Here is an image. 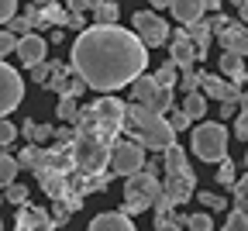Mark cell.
Masks as SVG:
<instances>
[{
    "label": "cell",
    "instance_id": "ffe728a7",
    "mask_svg": "<svg viewBox=\"0 0 248 231\" xmlns=\"http://www.w3.org/2000/svg\"><path fill=\"white\" fill-rule=\"evenodd\" d=\"M17 228L24 231V228H52V221L45 217V211H38V207H31L28 200L21 204V214H17Z\"/></svg>",
    "mask_w": 248,
    "mask_h": 231
},
{
    "label": "cell",
    "instance_id": "8d00e7d4",
    "mask_svg": "<svg viewBox=\"0 0 248 231\" xmlns=\"http://www.w3.org/2000/svg\"><path fill=\"white\" fill-rule=\"evenodd\" d=\"M7 24H11V31H14V35H17V38H21V35H24V31H31V21H28V17H24V14H21V17H17V14H14V17H11V21H7Z\"/></svg>",
    "mask_w": 248,
    "mask_h": 231
},
{
    "label": "cell",
    "instance_id": "8fae6325",
    "mask_svg": "<svg viewBox=\"0 0 248 231\" xmlns=\"http://www.w3.org/2000/svg\"><path fill=\"white\" fill-rule=\"evenodd\" d=\"M200 86L207 97H214V100H238V83L231 80H221V76H210V73H200Z\"/></svg>",
    "mask_w": 248,
    "mask_h": 231
},
{
    "label": "cell",
    "instance_id": "681fc988",
    "mask_svg": "<svg viewBox=\"0 0 248 231\" xmlns=\"http://www.w3.org/2000/svg\"><path fill=\"white\" fill-rule=\"evenodd\" d=\"M152 4H155V7H169V0H152Z\"/></svg>",
    "mask_w": 248,
    "mask_h": 231
},
{
    "label": "cell",
    "instance_id": "30bf717a",
    "mask_svg": "<svg viewBox=\"0 0 248 231\" xmlns=\"http://www.w3.org/2000/svg\"><path fill=\"white\" fill-rule=\"evenodd\" d=\"M166 176H179V180H197L193 176V169H190V162H186V152H183V145H176V142H169L166 148Z\"/></svg>",
    "mask_w": 248,
    "mask_h": 231
},
{
    "label": "cell",
    "instance_id": "e0dca14e",
    "mask_svg": "<svg viewBox=\"0 0 248 231\" xmlns=\"http://www.w3.org/2000/svg\"><path fill=\"white\" fill-rule=\"evenodd\" d=\"M169 11L179 24H193L203 17V0H169Z\"/></svg>",
    "mask_w": 248,
    "mask_h": 231
},
{
    "label": "cell",
    "instance_id": "f6af8a7d",
    "mask_svg": "<svg viewBox=\"0 0 248 231\" xmlns=\"http://www.w3.org/2000/svg\"><path fill=\"white\" fill-rule=\"evenodd\" d=\"M69 14H86V0H69Z\"/></svg>",
    "mask_w": 248,
    "mask_h": 231
},
{
    "label": "cell",
    "instance_id": "b9f144b4",
    "mask_svg": "<svg viewBox=\"0 0 248 231\" xmlns=\"http://www.w3.org/2000/svg\"><path fill=\"white\" fill-rule=\"evenodd\" d=\"M234 111H238V100H221V117H224V121L234 117Z\"/></svg>",
    "mask_w": 248,
    "mask_h": 231
},
{
    "label": "cell",
    "instance_id": "ab89813d",
    "mask_svg": "<svg viewBox=\"0 0 248 231\" xmlns=\"http://www.w3.org/2000/svg\"><path fill=\"white\" fill-rule=\"evenodd\" d=\"M234 135L248 142V111H241V114H238V121H234Z\"/></svg>",
    "mask_w": 248,
    "mask_h": 231
},
{
    "label": "cell",
    "instance_id": "277c9868",
    "mask_svg": "<svg viewBox=\"0 0 248 231\" xmlns=\"http://www.w3.org/2000/svg\"><path fill=\"white\" fill-rule=\"evenodd\" d=\"M193 152H197V159H203V162L224 159V155H228V128L217 124V121L200 124V128L193 131Z\"/></svg>",
    "mask_w": 248,
    "mask_h": 231
},
{
    "label": "cell",
    "instance_id": "6da1fadb",
    "mask_svg": "<svg viewBox=\"0 0 248 231\" xmlns=\"http://www.w3.org/2000/svg\"><path fill=\"white\" fill-rule=\"evenodd\" d=\"M148 66V45L121 24H90L73 42V66L86 86L110 93L128 86Z\"/></svg>",
    "mask_w": 248,
    "mask_h": 231
},
{
    "label": "cell",
    "instance_id": "4fadbf2b",
    "mask_svg": "<svg viewBox=\"0 0 248 231\" xmlns=\"http://www.w3.org/2000/svg\"><path fill=\"white\" fill-rule=\"evenodd\" d=\"M217 42H221L224 49H231V52H238L241 59L248 55V28L245 24H228V28H221V31H217V35H214Z\"/></svg>",
    "mask_w": 248,
    "mask_h": 231
},
{
    "label": "cell",
    "instance_id": "816d5d0a",
    "mask_svg": "<svg viewBox=\"0 0 248 231\" xmlns=\"http://www.w3.org/2000/svg\"><path fill=\"white\" fill-rule=\"evenodd\" d=\"M245 166H248V152H245Z\"/></svg>",
    "mask_w": 248,
    "mask_h": 231
},
{
    "label": "cell",
    "instance_id": "60d3db41",
    "mask_svg": "<svg viewBox=\"0 0 248 231\" xmlns=\"http://www.w3.org/2000/svg\"><path fill=\"white\" fill-rule=\"evenodd\" d=\"M169 124H172V131H186V128H190V124H193V121H190V117H186V114H183V111H176V114H172V121H169Z\"/></svg>",
    "mask_w": 248,
    "mask_h": 231
},
{
    "label": "cell",
    "instance_id": "7402d4cb",
    "mask_svg": "<svg viewBox=\"0 0 248 231\" xmlns=\"http://www.w3.org/2000/svg\"><path fill=\"white\" fill-rule=\"evenodd\" d=\"M24 138L28 142H35V145H45L52 135H55V131H52V124H38V121H24Z\"/></svg>",
    "mask_w": 248,
    "mask_h": 231
},
{
    "label": "cell",
    "instance_id": "c3c4849f",
    "mask_svg": "<svg viewBox=\"0 0 248 231\" xmlns=\"http://www.w3.org/2000/svg\"><path fill=\"white\" fill-rule=\"evenodd\" d=\"M100 4H104V0H86V11H97Z\"/></svg>",
    "mask_w": 248,
    "mask_h": 231
},
{
    "label": "cell",
    "instance_id": "f546056e",
    "mask_svg": "<svg viewBox=\"0 0 248 231\" xmlns=\"http://www.w3.org/2000/svg\"><path fill=\"white\" fill-rule=\"evenodd\" d=\"M217 166H221V169H217V183L231 186V183H234V162L224 155V159H217Z\"/></svg>",
    "mask_w": 248,
    "mask_h": 231
},
{
    "label": "cell",
    "instance_id": "cb8c5ba5",
    "mask_svg": "<svg viewBox=\"0 0 248 231\" xmlns=\"http://www.w3.org/2000/svg\"><path fill=\"white\" fill-rule=\"evenodd\" d=\"M93 17H97V24H117V17H121V7L114 4V0H104V4L97 7V11H90Z\"/></svg>",
    "mask_w": 248,
    "mask_h": 231
},
{
    "label": "cell",
    "instance_id": "3957f363",
    "mask_svg": "<svg viewBox=\"0 0 248 231\" xmlns=\"http://www.w3.org/2000/svg\"><path fill=\"white\" fill-rule=\"evenodd\" d=\"M128 183H124V214H141V211H148L152 207V200L162 193V183L155 180V173H148V169H138V173H131V176H124Z\"/></svg>",
    "mask_w": 248,
    "mask_h": 231
},
{
    "label": "cell",
    "instance_id": "f1b7e54d",
    "mask_svg": "<svg viewBox=\"0 0 248 231\" xmlns=\"http://www.w3.org/2000/svg\"><path fill=\"white\" fill-rule=\"evenodd\" d=\"M186 228H193V231H210V228H214V217H210V211L190 214V217H186Z\"/></svg>",
    "mask_w": 248,
    "mask_h": 231
},
{
    "label": "cell",
    "instance_id": "52a82bcc",
    "mask_svg": "<svg viewBox=\"0 0 248 231\" xmlns=\"http://www.w3.org/2000/svg\"><path fill=\"white\" fill-rule=\"evenodd\" d=\"M131 24H135V35H138L148 49H159V45L169 42V24L155 14V11H135Z\"/></svg>",
    "mask_w": 248,
    "mask_h": 231
},
{
    "label": "cell",
    "instance_id": "ba28073f",
    "mask_svg": "<svg viewBox=\"0 0 248 231\" xmlns=\"http://www.w3.org/2000/svg\"><path fill=\"white\" fill-rule=\"evenodd\" d=\"M24 100V80L17 76L14 66H7L0 59V117H7L11 111H17V104Z\"/></svg>",
    "mask_w": 248,
    "mask_h": 231
},
{
    "label": "cell",
    "instance_id": "8992f818",
    "mask_svg": "<svg viewBox=\"0 0 248 231\" xmlns=\"http://www.w3.org/2000/svg\"><path fill=\"white\" fill-rule=\"evenodd\" d=\"M107 162H110L114 176H131V173H138V169L145 166V148H141L135 138H114Z\"/></svg>",
    "mask_w": 248,
    "mask_h": 231
},
{
    "label": "cell",
    "instance_id": "e575fe53",
    "mask_svg": "<svg viewBox=\"0 0 248 231\" xmlns=\"http://www.w3.org/2000/svg\"><path fill=\"white\" fill-rule=\"evenodd\" d=\"M17 138V128L11 124V121H4V117H0V145H11Z\"/></svg>",
    "mask_w": 248,
    "mask_h": 231
},
{
    "label": "cell",
    "instance_id": "d4e9b609",
    "mask_svg": "<svg viewBox=\"0 0 248 231\" xmlns=\"http://www.w3.org/2000/svg\"><path fill=\"white\" fill-rule=\"evenodd\" d=\"M4 200H7V204H14V207H17V204H24V200H28V186H24V183H17V180H11V183L4 186Z\"/></svg>",
    "mask_w": 248,
    "mask_h": 231
},
{
    "label": "cell",
    "instance_id": "4dcf8cb0",
    "mask_svg": "<svg viewBox=\"0 0 248 231\" xmlns=\"http://www.w3.org/2000/svg\"><path fill=\"white\" fill-rule=\"evenodd\" d=\"M224 228H228V231H248V214H245L241 207H238V211H231Z\"/></svg>",
    "mask_w": 248,
    "mask_h": 231
},
{
    "label": "cell",
    "instance_id": "1f68e13d",
    "mask_svg": "<svg viewBox=\"0 0 248 231\" xmlns=\"http://www.w3.org/2000/svg\"><path fill=\"white\" fill-rule=\"evenodd\" d=\"M17 49V35H14V31L7 28V31H0V59H4V55H11Z\"/></svg>",
    "mask_w": 248,
    "mask_h": 231
},
{
    "label": "cell",
    "instance_id": "7dc6e473",
    "mask_svg": "<svg viewBox=\"0 0 248 231\" xmlns=\"http://www.w3.org/2000/svg\"><path fill=\"white\" fill-rule=\"evenodd\" d=\"M238 104H241V111H248V90H245V93H238Z\"/></svg>",
    "mask_w": 248,
    "mask_h": 231
},
{
    "label": "cell",
    "instance_id": "5b68a950",
    "mask_svg": "<svg viewBox=\"0 0 248 231\" xmlns=\"http://www.w3.org/2000/svg\"><path fill=\"white\" fill-rule=\"evenodd\" d=\"M128 86H131L135 104H141V107H148V111H159V114H166V111L172 107V90H169V86H159V83H155V76L138 73V76H135Z\"/></svg>",
    "mask_w": 248,
    "mask_h": 231
},
{
    "label": "cell",
    "instance_id": "bcb514c9",
    "mask_svg": "<svg viewBox=\"0 0 248 231\" xmlns=\"http://www.w3.org/2000/svg\"><path fill=\"white\" fill-rule=\"evenodd\" d=\"M221 7V0H203V11H217Z\"/></svg>",
    "mask_w": 248,
    "mask_h": 231
},
{
    "label": "cell",
    "instance_id": "7bdbcfd3",
    "mask_svg": "<svg viewBox=\"0 0 248 231\" xmlns=\"http://www.w3.org/2000/svg\"><path fill=\"white\" fill-rule=\"evenodd\" d=\"M228 24H231V17H228V14H217V17L210 21V31L217 35V31H221V28H228Z\"/></svg>",
    "mask_w": 248,
    "mask_h": 231
},
{
    "label": "cell",
    "instance_id": "f907efd6",
    "mask_svg": "<svg viewBox=\"0 0 248 231\" xmlns=\"http://www.w3.org/2000/svg\"><path fill=\"white\" fill-rule=\"evenodd\" d=\"M0 204H7V200H4V193H0Z\"/></svg>",
    "mask_w": 248,
    "mask_h": 231
},
{
    "label": "cell",
    "instance_id": "74e56055",
    "mask_svg": "<svg viewBox=\"0 0 248 231\" xmlns=\"http://www.w3.org/2000/svg\"><path fill=\"white\" fill-rule=\"evenodd\" d=\"M24 17L31 21V28H45V14H42V7H35V4L24 11Z\"/></svg>",
    "mask_w": 248,
    "mask_h": 231
},
{
    "label": "cell",
    "instance_id": "9c48e42d",
    "mask_svg": "<svg viewBox=\"0 0 248 231\" xmlns=\"http://www.w3.org/2000/svg\"><path fill=\"white\" fill-rule=\"evenodd\" d=\"M169 52H172V66H176V69H193L197 49H193L190 35H186V28H179L176 35L169 31Z\"/></svg>",
    "mask_w": 248,
    "mask_h": 231
},
{
    "label": "cell",
    "instance_id": "f5cc1de1",
    "mask_svg": "<svg viewBox=\"0 0 248 231\" xmlns=\"http://www.w3.org/2000/svg\"><path fill=\"white\" fill-rule=\"evenodd\" d=\"M0 228H4V221H0Z\"/></svg>",
    "mask_w": 248,
    "mask_h": 231
},
{
    "label": "cell",
    "instance_id": "5bb4252c",
    "mask_svg": "<svg viewBox=\"0 0 248 231\" xmlns=\"http://www.w3.org/2000/svg\"><path fill=\"white\" fill-rule=\"evenodd\" d=\"M93 111H97V117H100L104 124H110L114 131L124 128V104L117 100V97H104V100H97V104H93Z\"/></svg>",
    "mask_w": 248,
    "mask_h": 231
},
{
    "label": "cell",
    "instance_id": "2e32d148",
    "mask_svg": "<svg viewBox=\"0 0 248 231\" xmlns=\"http://www.w3.org/2000/svg\"><path fill=\"white\" fill-rule=\"evenodd\" d=\"M183 28H186V35H190V42H193V49H197V59H203V55L210 52V42H214L210 24H203V17H200V21H193V24H183Z\"/></svg>",
    "mask_w": 248,
    "mask_h": 231
},
{
    "label": "cell",
    "instance_id": "ee69618b",
    "mask_svg": "<svg viewBox=\"0 0 248 231\" xmlns=\"http://www.w3.org/2000/svg\"><path fill=\"white\" fill-rule=\"evenodd\" d=\"M52 138H55V142H73V128H59Z\"/></svg>",
    "mask_w": 248,
    "mask_h": 231
},
{
    "label": "cell",
    "instance_id": "603a6c76",
    "mask_svg": "<svg viewBox=\"0 0 248 231\" xmlns=\"http://www.w3.org/2000/svg\"><path fill=\"white\" fill-rule=\"evenodd\" d=\"M17 159L14 155H7V152H0V190H4L11 180H17Z\"/></svg>",
    "mask_w": 248,
    "mask_h": 231
},
{
    "label": "cell",
    "instance_id": "9a60e30c",
    "mask_svg": "<svg viewBox=\"0 0 248 231\" xmlns=\"http://www.w3.org/2000/svg\"><path fill=\"white\" fill-rule=\"evenodd\" d=\"M193 190H197V180H179V176H166V186H162V193H166V200L176 207V204H186L193 197Z\"/></svg>",
    "mask_w": 248,
    "mask_h": 231
},
{
    "label": "cell",
    "instance_id": "7c38bea8",
    "mask_svg": "<svg viewBox=\"0 0 248 231\" xmlns=\"http://www.w3.org/2000/svg\"><path fill=\"white\" fill-rule=\"evenodd\" d=\"M17 59H21L24 66L42 62V59H45V38L35 35V31H24V35L17 38Z\"/></svg>",
    "mask_w": 248,
    "mask_h": 231
},
{
    "label": "cell",
    "instance_id": "484cf974",
    "mask_svg": "<svg viewBox=\"0 0 248 231\" xmlns=\"http://www.w3.org/2000/svg\"><path fill=\"white\" fill-rule=\"evenodd\" d=\"M176 80H179V69H176V66L172 62H166V66H159V69H155V83H159V86H176Z\"/></svg>",
    "mask_w": 248,
    "mask_h": 231
},
{
    "label": "cell",
    "instance_id": "f35d334b",
    "mask_svg": "<svg viewBox=\"0 0 248 231\" xmlns=\"http://www.w3.org/2000/svg\"><path fill=\"white\" fill-rule=\"evenodd\" d=\"M197 86H200V73L183 69V93H190V90H197Z\"/></svg>",
    "mask_w": 248,
    "mask_h": 231
},
{
    "label": "cell",
    "instance_id": "ac0fdd59",
    "mask_svg": "<svg viewBox=\"0 0 248 231\" xmlns=\"http://www.w3.org/2000/svg\"><path fill=\"white\" fill-rule=\"evenodd\" d=\"M90 231H135L131 224V214H97L90 221Z\"/></svg>",
    "mask_w": 248,
    "mask_h": 231
},
{
    "label": "cell",
    "instance_id": "83f0119b",
    "mask_svg": "<svg viewBox=\"0 0 248 231\" xmlns=\"http://www.w3.org/2000/svg\"><path fill=\"white\" fill-rule=\"evenodd\" d=\"M76 114H79V107H76V97H69V93H62V100H59V121H76Z\"/></svg>",
    "mask_w": 248,
    "mask_h": 231
},
{
    "label": "cell",
    "instance_id": "d6a6232c",
    "mask_svg": "<svg viewBox=\"0 0 248 231\" xmlns=\"http://www.w3.org/2000/svg\"><path fill=\"white\" fill-rule=\"evenodd\" d=\"M200 204L214 214V211H224L228 207V200H224V197H217V193H200Z\"/></svg>",
    "mask_w": 248,
    "mask_h": 231
},
{
    "label": "cell",
    "instance_id": "44dd1931",
    "mask_svg": "<svg viewBox=\"0 0 248 231\" xmlns=\"http://www.w3.org/2000/svg\"><path fill=\"white\" fill-rule=\"evenodd\" d=\"M179 111L190 117V121H200V117L207 114V97H203V93H197V90H190V93L183 97V107H179Z\"/></svg>",
    "mask_w": 248,
    "mask_h": 231
},
{
    "label": "cell",
    "instance_id": "7a4b0ae2",
    "mask_svg": "<svg viewBox=\"0 0 248 231\" xmlns=\"http://www.w3.org/2000/svg\"><path fill=\"white\" fill-rule=\"evenodd\" d=\"M121 131H128V138H135L141 148H166L169 142H176V131L166 121V114L148 111L141 104L124 107V128Z\"/></svg>",
    "mask_w": 248,
    "mask_h": 231
},
{
    "label": "cell",
    "instance_id": "d6986e66",
    "mask_svg": "<svg viewBox=\"0 0 248 231\" xmlns=\"http://www.w3.org/2000/svg\"><path fill=\"white\" fill-rule=\"evenodd\" d=\"M221 73H224V80H231V83H245V76H248V69H245V62H241V55L238 52H231V49H224V55H221Z\"/></svg>",
    "mask_w": 248,
    "mask_h": 231
},
{
    "label": "cell",
    "instance_id": "4316f807",
    "mask_svg": "<svg viewBox=\"0 0 248 231\" xmlns=\"http://www.w3.org/2000/svg\"><path fill=\"white\" fill-rule=\"evenodd\" d=\"M42 14H45V24H66V17H69V11H62L55 0H45Z\"/></svg>",
    "mask_w": 248,
    "mask_h": 231
},
{
    "label": "cell",
    "instance_id": "d590c367",
    "mask_svg": "<svg viewBox=\"0 0 248 231\" xmlns=\"http://www.w3.org/2000/svg\"><path fill=\"white\" fill-rule=\"evenodd\" d=\"M17 14V0H0V24H7Z\"/></svg>",
    "mask_w": 248,
    "mask_h": 231
},
{
    "label": "cell",
    "instance_id": "836d02e7",
    "mask_svg": "<svg viewBox=\"0 0 248 231\" xmlns=\"http://www.w3.org/2000/svg\"><path fill=\"white\" fill-rule=\"evenodd\" d=\"M48 73H52V62H45V59L31 66V76H35V83H42V86L48 83Z\"/></svg>",
    "mask_w": 248,
    "mask_h": 231
}]
</instances>
